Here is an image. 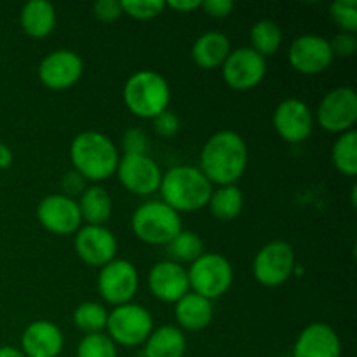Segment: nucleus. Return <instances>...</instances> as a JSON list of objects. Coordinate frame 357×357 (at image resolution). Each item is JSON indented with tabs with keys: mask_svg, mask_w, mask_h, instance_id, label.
I'll return each mask as SVG.
<instances>
[{
	"mask_svg": "<svg viewBox=\"0 0 357 357\" xmlns=\"http://www.w3.org/2000/svg\"><path fill=\"white\" fill-rule=\"evenodd\" d=\"M248 167L246 139L236 131L223 129L209 136L199 157V169L211 185H236Z\"/></svg>",
	"mask_w": 357,
	"mask_h": 357,
	"instance_id": "obj_1",
	"label": "nucleus"
},
{
	"mask_svg": "<svg viewBox=\"0 0 357 357\" xmlns=\"http://www.w3.org/2000/svg\"><path fill=\"white\" fill-rule=\"evenodd\" d=\"M70 160L86 181H103L117 171L121 153L117 145L100 131H84L70 145Z\"/></svg>",
	"mask_w": 357,
	"mask_h": 357,
	"instance_id": "obj_2",
	"label": "nucleus"
},
{
	"mask_svg": "<svg viewBox=\"0 0 357 357\" xmlns=\"http://www.w3.org/2000/svg\"><path fill=\"white\" fill-rule=\"evenodd\" d=\"M159 192L160 201L176 213H195L208 206L213 185L199 167L181 164L162 174Z\"/></svg>",
	"mask_w": 357,
	"mask_h": 357,
	"instance_id": "obj_3",
	"label": "nucleus"
},
{
	"mask_svg": "<svg viewBox=\"0 0 357 357\" xmlns=\"http://www.w3.org/2000/svg\"><path fill=\"white\" fill-rule=\"evenodd\" d=\"M122 98L132 115L153 119L169 107L171 87L160 73L153 70H138L126 80Z\"/></svg>",
	"mask_w": 357,
	"mask_h": 357,
	"instance_id": "obj_4",
	"label": "nucleus"
},
{
	"mask_svg": "<svg viewBox=\"0 0 357 357\" xmlns=\"http://www.w3.org/2000/svg\"><path fill=\"white\" fill-rule=\"evenodd\" d=\"M135 236L150 246H166L181 232V216L162 201H146L135 209L131 218Z\"/></svg>",
	"mask_w": 357,
	"mask_h": 357,
	"instance_id": "obj_5",
	"label": "nucleus"
},
{
	"mask_svg": "<svg viewBox=\"0 0 357 357\" xmlns=\"http://www.w3.org/2000/svg\"><path fill=\"white\" fill-rule=\"evenodd\" d=\"M107 335L115 345L138 347L146 342L153 331L152 314L139 303H124L108 312Z\"/></svg>",
	"mask_w": 357,
	"mask_h": 357,
	"instance_id": "obj_6",
	"label": "nucleus"
},
{
	"mask_svg": "<svg viewBox=\"0 0 357 357\" xmlns=\"http://www.w3.org/2000/svg\"><path fill=\"white\" fill-rule=\"evenodd\" d=\"M190 291L208 300L220 298L234 282L232 264L223 255L204 253L187 271Z\"/></svg>",
	"mask_w": 357,
	"mask_h": 357,
	"instance_id": "obj_7",
	"label": "nucleus"
},
{
	"mask_svg": "<svg viewBox=\"0 0 357 357\" xmlns=\"http://www.w3.org/2000/svg\"><path fill=\"white\" fill-rule=\"evenodd\" d=\"M296 268L295 250L286 241L265 244L253 260V275L265 288H278L293 278Z\"/></svg>",
	"mask_w": 357,
	"mask_h": 357,
	"instance_id": "obj_8",
	"label": "nucleus"
},
{
	"mask_svg": "<svg viewBox=\"0 0 357 357\" xmlns=\"http://www.w3.org/2000/svg\"><path fill=\"white\" fill-rule=\"evenodd\" d=\"M139 286V275L129 260L115 258L100 268L98 293L110 305L119 307L132 302Z\"/></svg>",
	"mask_w": 357,
	"mask_h": 357,
	"instance_id": "obj_9",
	"label": "nucleus"
},
{
	"mask_svg": "<svg viewBox=\"0 0 357 357\" xmlns=\"http://www.w3.org/2000/svg\"><path fill=\"white\" fill-rule=\"evenodd\" d=\"M115 174L126 190L142 197L159 192L162 180V169L149 153H124Z\"/></svg>",
	"mask_w": 357,
	"mask_h": 357,
	"instance_id": "obj_10",
	"label": "nucleus"
},
{
	"mask_svg": "<svg viewBox=\"0 0 357 357\" xmlns=\"http://www.w3.org/2000/svg\"><path fill=\"white\" fill-rule=\"evenodd\" d=\"M317 124L328 132H347L357 122V94L352 87H337L321 100L317 107Z\"/></svg>",
	"mask_w": 357,
	"mask_h": 357,
	"instance_id": "obj_11",
	"label": "nucleus"
},
{
	"mask_svg": "<svg viewBox=\"0 0 357 357\" xmlns=\"http://www.w3.org/2000/svg\"><path fill=\"white\" fill-rule=\"evenodd\" d=\"M222 75L230 89H255L267 75V59L251 47L232 49L222 65Z\"/></svg>",
	"mask_w": 357,
	"mask_h": 357,
	"instance_id": "obj_12",
	"label": "nucleus"
},
{
	"mask_svg": "<svg viewBox=\"0 0 357 357\" xmlns=\"http://www.w3.org/2000/svg\"><path fill=\"white\" fill-rule=\"evenodd\" d=\"M37 220L47 232L56 236H75L84 223L79 202L65 194L45 195L37 206Z\"/></svg>",
	"mask_w": 357,
	"mask_h": 357,
	"instance_id": "obj_13",
	"label": "nucleus"
},
{
	"mask_svg": "<svg viewBox=\"0 0 357 357\" xmlns=\"http://www.w3.org/2000/svg\"><path fill=\"white\" fill-rule=\"evenodd\" d=\"M73 248L89 267H105L117 257V237L105 225H82L75 232Z\"/></svg>",
	"mask_w": 357,
	"mask_h": 357,
	"instance_id": "obj_14",
	"label": "nucleus"
},
{
	"mask_svg": "<svg viewBox=\"0 0 357 357\" xmlns=\"http://www.w3.org/2000/svg\"><path fill=\"white\" fill-rule=\"evenodd\" d=\"M289 65L302 75H317L330 68L335 56L330 40L323 35L305 33L291 42L288 51Z\"/></svg>",
	"mask_w": 357,
	"mask_h": 357,
	"instance_id": "obj_15",
	"label": "nucleus"
},
{
	"mask_svg": "<svg viewBox=\"0 0 357 357\" xmlns=\"http://www.w3.org/2000/svg\"><path fill=\"white\" fill-rule=\"evenodd\" d=\"M274 129L284 142L302 143L312 135L314 114L305 101L298 98H286L272 115Z\"/></svg>",
	"mask_w": 357,
	"mask_h": 357,
	"instance_id": "obj_16",
	"label": "nucleus"
},
{
	"mask_svg": "<svg viewBox=\"0 0 357 357\" xmlns=\"http://www.w3.org/2000/svg\"><path fill=\"white\" fill-rule=\"evenodd\" d=\"M82 58L70 49L49 52L38 65V79L51 91H65L75 86L82 77Z\"/></svg>",
	"mask_w": 357,
	"mask_h": 357,
	"instance_id": "obj_17",
	"label": "nucleus"
},
{
	"mask_svg": "<svg viewBox=\"0 0 357 357\" xmlns=\"http://www.w3.org/2000/svg\"><path fill=\"white\" fill-rule=\"evenodd\" d=\"M150 293L164 303H176L190 291L187 268L171 260L157 261L149 272Z\"/></svg>",
	"mask_w": 357,
	"mask_h": 357,
	"instance_id": "obj_18",
	"label": "nucleus"
},
{
	"mask_svg": "<svg viewBox=\"0 0 357 357\" xmlns=\"http://www.w3.org/2000/svg\"><path fill=\"white\" fill-rule=\"evenodd\" d=\"M63 347L65 337L52 321H33L21 335V352L26 357H58Z\"/></svg>",
	"mask_w": 357,
	"mask_h": 357,
	"instance_id": "obj_19",
	"label": "nucleus"
},
{
	"mask_svg": "<svg viewBox=\"0 0 357 357\" xmlns=\"http://www.w3.org/2000/svg\"><path fill=\"white\" fill-rule=\"evenodd\" d=\"M342 344L337 331L324 323L303 328L293 347V357H340Z\"/></svg>",
	"mask_w": 357,
	"mask_h": 357,
	"instance_id": "obj_20",
	"label": "nucleus"
},
{
	"mask_svg": "<svg viewBox=\"0 0 357 357\" xmlns=\"http://www.w3.org/2000/svg\"><path fill=\"white\" fill-rule=\"evenodd\" d=\"M232 51L229 37L222 31H206L192 44V59L202 70L222 68Z\"/></svg>",
	"mask_w": 357,
	"mask_h": 357,
	"instance_id": "obj_21",
	"label": "nucleus"
},
{
	"mask_svg": "<svg viewBox=\"0 0 357 357\" xmlns=\"http://www.w3.org/2000/svg\"><path fill=\"white\" fill-rule=\"evenodd\" d=\"M213 302L197 295V293L188 291L183 298L174 303V317L178 324L183 330L201 331L208 328L213 321Z\"/></svg>",
	"mask_w": 357,
	"mask_h": 357,
	"instance_id": "obj_22",
	"label": "nucleus"
},
{
	"mask_svg": "<svg viewBox=\"0 0 357 357\" xmlns=\"http://www.w3.org/2000/svg\"><path fill=\"white\" fill-rule=\"evenodd\" d=\"M58 14L54 6L45 0H31L23 6L20 13V23L24 33L31 38H45L56 28Z\"/></svg>",
	"mask_w": 357,
	"mask_h": 357,
	"instance_id": "obj_23",
	"label": "nucleus"
},
{
	"mask_svg": "<svg viewBox=\"0 0 357 357\" xmlns=\"http://www.w3.org/2000/svg\"><path fill=\"white\" fill-rule=\"evenodd\" d=\"M187 338L176 326H160L150 333L143 344L145 357H183Z\"/></svg>",
	"mask_w": 357,
	"mask_h": 357,
	"instance_id": "obj_24",
	"label": "nucleus"
},
{
	"mask_svg": "<svg viewBox=\"0 0 357 357\" xmlns=\"http://www.w3.org/2000/svg\"><path fill=\"white\" fill-rule=\"evenodd\" d=\"M77 202H79L82 222H86V225H105L110 220L114 202H112L107 188H103L101 185L86 187Z\"/></svg>",
	"mask_w": 357,
	"mask_h": 357,
	"instance_id": "obj_25",
	"label": "nucleus"
},
{
	"mask_svg": "<svg viewBox=\"0 0 357 357\" xmlns=\"http://www.w3.org/2000/svg\"><path fill=\"white\" fill-rule=\"evenodd\" d=\"M211 215L220 222H232L243 213L244 194L237 185H225L211 192L208 201Z\"/></svg>",
	"mask_w": 357,
	"mask_h": 357,
	"instance_id": "obj_26",
	"label": "nucleus"
},
{
	"mask_svg": "<svg viewBox=\"0 0 357 357\" xmlns=\"http://www.w3.org/2000/svg\"><path fill=\"white\" fill-rule=\"evenodd\" d=\"M167 260L174 264H194L199 257L206 253L201 236L192 230H181L176 237L166 244Z\"/></svg>",
	"mask_w": 357,
	"mask_h": 357,
	"instance_id": "obj_27",
	"label": "nucleus"
},
{
	"mask_svg": "<svg viewBox=\"0 0 357 357\" xmlns=\"http://www.w3.org/2000/svg\"><path fill=\"white\" fill-rule=\"evenodd\" d=\"M251 49L264 56L265 59L268 56H274L279 51L282 44V30L275 21L272 20H260L251 26L250 31Z\"/></svg>",
	"mask_w": 357,
	"mask_h": 357,
	"instance_id": "obj_28",
	"label": "nucleus"
},
{
	"mask_svg": "<svg viewBox=\"0 0 357 357\" xmlns=\"http://www.w3.org/2000/svg\"><path fill=\"white\" fill-rule=\"evenodd\" d=\"M331 160L338 173L344 176H356L357 174V132L351 129L347 132L338 135L331 149Z\"/></svg>",
	"mask_w": 357,
	"mask_h": 357,
	"instance_id": "obj_29",
	"label": "nucleus"
},
{
	"mask_svg": "<svg viewBox=\"0 0 357 357\" xmlns=\"http://www.w3.org/2000/svg\"><path fill=\"white\" fill-rule=\"evenodd\" d=\"M108 310L98 302H82L73 310V324L84 335L101 333L107 328Z\"/></svg>",
	"mask_w": 357,
	"mask_h": 357,
	"instance_id": "obj_30",
	"label": "nucleus"
},
{
	"mask_svg": "<svg viewBox=\"0 0 357 357\" xmlns=\"http://www.w3.org/2000/svg\"><path fill=\"white\" fill-rule=\"evenodd\" d=\"M77 357H117V345L105 331L84 335L77 345Z\"/></svg>",
	"mask_w": 357,
	"mask_h": 357,
	"instance_id": "obj_31",
	"label": "nucleus"
},
{
	"mask_svg": "<svg viewBox=\"0 0 357 357\" xmlns=\"http://www.w3.org/2000/svg\"><path fill=\"white\" fill-rule=\"evenodd\" d=\"M331 20L340 31L357 33V0H335L330 7Z\"/></svg>",
	"mask_w": 357,
	"mask_h": 357,
	"instance_id": "obj_32",
	"label": "nucleus"
},
{
	"mask_svg": "<svg viewBox=\"0 0 357 357\" xmlns=\"http://www.w3.org/2000/svg\"><path fill=\"white\" fill-rule=\"evenodd\" d=\"M122 13L139 21H149L160 16L166 9L162 0H122Z\"/></svg>",
	"mask_w": 357,
	"mask_h": 357,
	"instance_id": "obj_33",
	"label": "nucleus"
},
{
	"mask_svg": "<svg viewBox=\"0 0 357 357\" xmlns=\"http://www.w3.org/2000/svg\"><path fill=\"white\" fill-rule=\"evenodd\" d=\"M330 45L335 58H352L357 51V38L354 33L340 31L335 35L333 40H330Z\"/></svg>",
	"mask_w": 357,
	"mask_h": 357,
	"instance_id": "obj_34",
	"label": "nucleus"
},
{
	"mask_svg": "<svg viewBox=\"0 0 357 357\" xmlns=\"http://www.w3.org/2000/svg\"><path fill=\"white\" fill-rule=\"evenodd\" d=\"M152 121L153 129H155L157 135L162 136V138H173L178 132V129H180V119H178V115L173 114L169 108L164 110L162 114L157 115V117H153Z\"/></svg>",
	"mask_w": 357,
	"mask_h": 357,
	"instance_id": "obj_35",
	"label": "nucleus"
},
{
	"mask_svg": "<svg viewBox=\"0 0 357 357\" xmlns=\"http://www.w3.org/2000/svg\"><path fill=\"white\" fill-rule=\"evenodd\" d=\"M122 149H124V153H146V150H149V138H146V135L142 129L131 128L124 132Z\"/></svg>",
	"mask_w": 357,
	"mask_h": 357,
	"instance_id": "obj_36",
	"label": "nucleus"
},
{
	"mask_svg": "<svg viewBox=\"0 0 357 357\" xmlns=\"http://www.w3.org/2000/svg\"><path fill=\"white\" fill-rule=\"evenodd\" d=\"M93 13L103 23H112L124 14L119 0H98L93 3Z\"/></svg>",
	"mask_w": 357,
	"mask_h": 357,
	"instance_id": "obj_37",
	"label": "nucleus"
},
{
	"mask_svg": "<svg viewBox=\"0 0 357 357\" xmlns=\"http://www.w3.org/2000/svg\"><path fill=\"white\" fill-rule=\"evenodd\" d=\"M234 7L236 6H234V2H230V0H204V2H201V9L204 10L208 16L220 17V20L229 17L230 14H232Z\"/></svg>",
	"mask_w": 357,
	"mask_h": 357,
	"instance_id": "obj_38",
	"label": "nucleus"
},
{
	"mask_svg": "<svg viewBox=\"0 0 357 357\" xmlns=\"http://www.w3.org/2000/svg\"><path fill=\"white\" fill-rule=\"evenodd\" d=\"M63 190H65V195L75 199V195H80L86 190V180L75 171H70L63 178Z\"/></svg>",
	"mask_w": 357,
	"mask_h": 357,
	"instance_id": "obj_39",
	"label": "nucleus"
},
{
	"mask_svg": "<svg viewBox=\"0 0 357 357\" xmlns=\"http://www.w3.org/2000/svg\"><path fill=\"white\" fill-rule=\"evenodd\" d=\"M166 7L181 14L194 13V10L201 9V0H171V2H166Z\"/></svg>",
	"mask_w": 357,
	"mask_h": 357,
	"instance_id": "obj_40",
	"label": "nucleus"
},
{
	"mask_svg": "<svg viewBox=\"0 0 357 357\" xmlns=\"http://www.w3.org/2000/svg\"><path fill=\"white\" fill-rule=\"evenodd\" d=\"M10 164H13V150L6 143H0V169H7Z\"/></svg>",
	"mask_w": 357,
	"mask_h": 357,
	"instance_id": "obj_41",
	"label": "nucleus"
},
{
	"mask_svg": "<svg viewBox=\"0 0 357 357\" xmlns=\"http://www.w3.org/2000/svg\"><path fill=\"white\" fill-rule=\"evenodd\" d=\"M0 357H26L21 352V349L13 347V345H2L0 347Z\"/></svg>",
	"mask_w": 357,
	"mask_h": 357,
	"instance_id": "obj_42",
	"label": "nucleus"
},
{
	"mask_svg": "<svg viewBox=\"0 0 357 357\" xmlns=\"http://www.w3.org/2000/svg\"><path fill=\"white\" fill-rule=\"evenodd\" d=\"M351 197H352V206H356V185H354V187H352Z\"/></svg>",
	"mask_w": 357,
	"mask_h": 357,
	"instance_id": "obj_43",
	"label": "nucleus"
}]
</instances>
